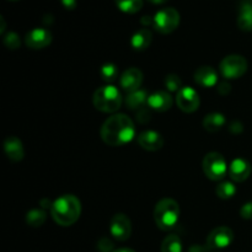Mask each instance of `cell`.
I'll use <instances>...</instances> for the list:
<instances>
[{"instance_id":"cell-1","label":"cell","mask_w":252,"mask_h":252,"mask_svg":"<svg viewBox=\"0 0 252 252\" xmlns=\"http://www.w3.org/2000/svg\"><path fill=\"white\" fill-rule=\"evenodd\" d=\"M103 142L111 147H123L133 140L135 128L133 121L125 113H117L105 121L100 130Z\"/></svg>"},{"instance_id":"cell-2","label":"cell","mask_w":252,"mask_h":252,"mask_svg":"<svg viewBox=\"0 0 252 252\" xmlns=\"http://www.w3.org/2000/svg\"><path fill=\"white\" fill-rule=\"evenodd\" d=\"M81 213V203L73 194H63L51 204V214L57 224L73 225Z\"/></svg>"},{"instance_id":"cell-3","label":"cell","mask_w":252,"mask_h":252,"mask_svg":"<svg viewBox=\"0 0 252 252\" xmlns=\"http://www.w3.org/2000/svg\"><path fill=\"white\" fill-rule=\"evenodd\" d=\"M180 218V207L176 201L171 198H164L159 201L154 209V220L158 228L167 231L175 228Z\"/></svg>"},{"instance_id":"cell-4","label":"cell","mask_w":252,"mask_h":252,"mask_svg":"<svg viewBox=\"0 0 252 252\" xmlns=\"http://www.w3.org/2000/svg\"><path fill=\"white\" fill-rule=\"evenodd\" d=\"M96 110L105 113H113L120 110L122 105V95L113 85H105L95 91L93 97Z\"/></svg>"},{"instance_id":"cell-5","label":"cell","mask_w":252,"mask_h":252,"mask_svg":"<svg viewBox=\"0 0 252 252\" xmlns=\"http://www.w3.org/2000/svg\"><path fill=\"white\" fill-rule=\"evenodd\" d=\"M202 165H203L204 175L212 181H220L225 177L226 172L229 171L223 155L216 152L208 153L204 157Z\"/></svg>"},{"instance_id":"cell-6","label":"cell","mask_w":252,"mask_h":252,"mask_svg":"<svg viewBox=\"0 0 252 252\" xmlns=\"http://www.w3.org/2000/svg\"><path fill=\"white\" fill-rule=\"evenodd\" d=\"M154 27L158 32L167 34L174 32L180 25V14L174 7H165L158 11L154 16Z\"/></svg>"},{"instance_id":"cell-7","label":"cell","mask_w":252,"mask_h":252,"mask_svg":"<svg viewBox=\"0 0 252 252\" xmlns=\"http://www.w3.org/2000/svg\"><path fill=\"white\" fill-rule=\"evenodd\" d=\"M219 70L225 79H239L248 70V62L243 56L231 54L220 62Z\"/></svg>"},{"instance_id":"cell-8","label":"cell","mask_w":252,"mask_h":252,"mask_svg":"<svg viewBox=\"0 0 252 252\" xmlns=\"http://www.w3.org/2000/svg\"><path fill=\"white\" fill-rule=\"evenodd\" d=\"M233 241V230L228 226H219V228L212 230L208 238H207V249H209V250H220V249H225L230 246Z\"/></svg>"},{"instance_id":"cell-9","label":"cell","mask_w":252,"mask_h":252,"mask_svg":"<svg viewBox=\"0 0 252 252\" xmlns=\"http://www.w3.org/2000/svg\"><path fill=\"white\" fill-rule=\"evenodd\" d=\"M110 233L116 240H128L130 238V234H132V224H130L129 218L122 213L115 214L111 219Z\"/></svg>"},{"instance_id":"cell-10","label":"cell","mask_w":252,"mask_h":252,"mask_svg":"<svg viewBox=\"0 0 252 252\" xmlns=\"http://www.w3.org/2000/svg\"><path fill=\"white\" fill-rule=\"evenodd\" d=\"M176 102L180 110L187 113H192L199 107V96L197 91L191 86H184L177 93Z\"/></svg>"},{"instance_id":"cell-11","label":"cell","mask_w":252,"mask_h":252,"mask_svg":"<svg viewBox=\"0 0 252 252\" xmlns=\"http://www.w3.org/2000/svg\"><path fill=\"white\" fill-rule=\"evenodd\" d=\"M143 83V73L137 68H129L121 75L120 85L126 93L130 94L139 90Z\"/></svg>"},{"instance_id":"cell-12","label":"cell","mask_w":252,"mask_h":252,"mask_svg":"<svg viewBox=\"0 0 252 252\" xmlns=\"http://www.w3.org/2000/svg\"><path fill=\"white\" fill-rule=\"evenodd\" d=\"M26 46L31 49H42L52 42V33L46 29H33L26 34Z\"/></svg>"},{"instance_id":"cell-13","label":"cell","mask_w":252,"mask_h":252,"mask_svg":"<svg viewBox=\"0 0 252 252\" xmlns=\"http://www.w3.org/2000/svg\"><path fill=\"white\" fill-rule=\"evenodd\" d=\"M138 143L143 149L148 152H157L164 145V138L155 130H144L138 135Z\"/></svg>"},{"instance_id":"cell-14","label":"cell","mask_w":252,"mask_h":252,"mask_svg":"<svg viewBox=\"0 0 252 252\" xmlns=\"http://www.w3.org/2000/svg\"><path fill=\"white\" fill-rule=\"evenodd\" d=\"M251 164L245 159H238L233 160L229 166V176L233 181L235 182H244L249 179L251 175Z\"/></svg>"},{"instance_id":"cell-15","label":"cell","mask_w":252,"mask_h":252,"mask_svg":"<svg viewBox=\"0 0 252 252\" xmlns=\"http://www.w3.org/2000/svg\"><path fill=\"white\" fill-rule=\"evenodd\" d=\"M172 97L167 91H155L148 97V107L158 112H165L172 106Z\"/></svg>"},{"instance_id":"cell-16","label":"cell","mask_w":252,"mask_h":252,"mask_svg":"<svg viewBox=\"0 0 252 252\" xmlns=\"http://www.w3.org/2000/svg\"><path fill=\"white\" fill-rule=\"evenodd\" d=\"M194 81L203 88H213L218 84V74L212 66H201L194 73Z\"/></svg>"},{"instance_id":"cell-17","label":"cell","mask_w":252,"mask_h":252,"mask_svg":"<svg viewBox=\"0 0 252 252\" xmlns=\"http://www.w3.org/2000/svg\"><path fill=\"white\" fill-rule=\"evenodd\" d=\"M4 150L6 157L9 158L11 161H21L25 157L24 147H22L21 140L17 137H7L4 142Z\"/></svg>"},{"instance_id":"cell-18","label":"cell","mask_w":252,"mask_h":252,"mask_svg":"<svg viewBox=\"0 0 252 252\" xmlns=\"http://www.w3.org/2000/svg\"><path fill=\"white\" fill-rule=\"evenodd\" d=\"M238 26L241 31H252V1H244L240 5L238 16Z\"/></svg>"},{"instance_id":"cell-19","label":"cell","mask_w":252,"mask_h":252,"mask_svg":"<svg viewBox=\"0 0 252 252\" xmlns=\"http://www.w3.org/2000/svg\"><path fill=\"white\" fill-rule=\"evenodd\" d=\"M152 32L148 29H142L135 32L132 36V38H130V46L135 51H145L147 48H149V46L152 44Z\"/></svg>"},{"instance_id":"cell-20","label":"cell","mask_w":252,"mask_h":252,"mask_svg":"<svg viewBox=\"0 0 252 252\" xmlns=\"http://www.w3.org/2000/svg\"><path fill=\"white\" fill-rule=\"evenodd\" d=\"M224 125H225V117L221 113L218 112L209 113L203 120L204 129L211 133L219 132L224 127Z\"/></svg>"},{"instance_id":"cell-21","label":"cell","mask_w":252,"mask_h":252,"mask_svg":"<svg viewBox=\"0 0 252 252\" xmlns=\"http://www.w3.org/2000/svg\"><path fill=\"white\" fill-rule=\"evenodd\" d=\"M148 97L149 95L144 90H137L134 93L128 94L126 98V106L130 110H140L145 103H148Z\"/></svg>"},{"instance_id":"cell-22","label":"cell","mask_w":252,"mask_h":252,"mask_svg":"<svg viewBox=\"0 0 252 252\" xmlns=\"http://www.w3.org/2000/svg\"><path fill=\"white\" fill-rule=\"evenodd\" d=\"M161 252H182V241L176 234H170L161 244Z\"/></svg>"},{"instance_id":"cell-23","label":"cell","mask_w":252,"mask_h":252,"mask_svg":"<svg viewBox=\"0 0 252 252\" xmlns=\"http://www.w3.org/2000/svg\"><path fill=\"white\" fill-rule=\"evenodd\" d=\"M121 11L126 14H135L143 7V0H115Z\"/></svg>"},{"instance_id":"cell-24","label":"cell","mask_w":252,"mask_h":252,"mask_svg":"<svg viewBox=\"0 0 252 252\" xmlns=\"http://www.w3.org/2000/svg\"><path fill=\"white\" fill-rule=\"evenodd\" d=\"M216 193L219 198L229 199V198H231V197L235 196L236 187L233 182L224 181V182H221L220 185H218V186H217Z\"/></svg>"},{"instance_id":"cell-25","label":"cell","mask_w":252,"mask_h":252,"mask_svg":"<svg viewBox=\"0 0 252 252\" xmlns=\"http://www.w3.org/2000/svg\"><path fill=\"white\" fill-rule=\"evenodd\" d=\"M118 68L112 63H106L101 66L100 75L102 78L103 81L106 83H113V81L117 80L118 78Z\"/></svg>"},{"instance_id":"cell-26","label":"cell","mask_w":252,"mask_h":252,"mask_svg":"<svg viewBox=\"0 0 252 252\" xmlns=\"http://www.w3.org/2000/svg\"><path fill=\"white\" fill-rule=\"evenodd\" d=\"M46 220V213L43 211H39V209H32L27 213L26 221L29 225L31 226H41L42 224Z\"/></svg>"},{"instance_id":"cell-27","label":"cell","mask_w":252,"mask_h":252,"mask_svg":"<svg viewBox=\"0 0 252 252\" xmlns=\"http://www.w3.org/2000/svg\"><path fill=\"white\" fill-rule=\"evenodd\" d=\"M165 86L167 88V90L172 91V93H179L184 86H182V81L181 79L179 78L177 75L175 74H171V75H167L165 78Z\"/></svg>"},{"instance_id":"cell-28","label":"cell","mask_w":252,"mask_h":252,"mask_svg":"<svg viewBox=\"0 0 252 252\" xmlns=\"http://www.w3.org/2000/svg\"><path fill=\"white\" fill-rule=\"evenodd\" d=\"M4 43L9 49H17L21 44V41H20V37L15 32H9L4 37Z\"/></svg>"},{"instance_id":"cell-29","label":"cell","mask_w":252,"mask_h":252,"mask_svg":"<svg viewBox=\"0 0 252 252\" xmlns=\"http://www.w3.org/2000/svg\"><path fill=\"white\" fill-rule=\"evenodd\" d=\"M240 216L244 219H252V202H248L241 207Z\"/></svg>"},{"instance_id":"cell-30","label":"cell","mask_w":252,"mask_h":252,"mask_svg":"<svg viewBox=\"0 0 252 252\" xmlns=\"http://www.w3.org/2000/svg\"><path fill=\"white\" fill-rule=\"evenodd\" d=\"M61 2L68 10H74L76 7V0H61Z\"/></svg>"},{"instance_id":"cell-31","label":"cell","mask_w":252,"mask_h":252,"mask_svg":"<svg viewBox=\"0 0 252 252\" xmlns=\"http://www.w3.org/2000/svg\"><path fill=\"white\" fill-rule=\"evenodd\" d=\"M148 1H150L152 4H155V5H161V4H165L166 1H169V0H148Z\"/></svg>"},{"instance_id":"cell-32","label":"cell","mask_w":252,"mask_h":252,"mask_svg":"<svg viewBox=\"0 0 252 252\" xmlns=\"http://www.w3.org/2000/svg\"><path fill=\"white\" fill-rule=\"evenodd\" d=\"M113 252H135L132 249H127V248H123V249H118V250H115Z\"/></svg>"},{"instance_id":"cell-33","label":"cell","mask_w":252,"mask_h":252,"mask_svg":"<svg viewBox=\"0 0 252 252\" xmlns=\"http://www.w3.org/2000/svg\"><path fill=\"white\" fill-rule=\"evenodd\" d=\"M11 1H15V0H11Z\"/></svg>"},{"instance_id":"cell-34","label":"cell","mask_w":252,"mask_h":252,"mask_svg":"<svg viewBox=\"0 0 252 252\" xmlns=\"http://www.w3.org/2000/svg\"><path fill=\"white\" fill-rule=\"evenodd\" d=\"M251 1H252V0H251Z\"/></svg>"}]
</instances>
